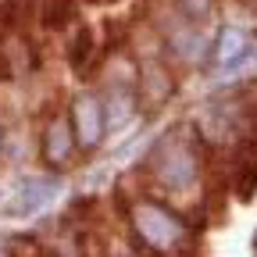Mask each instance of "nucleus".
<instances>
[{
    "label": "nucleus",
    "mask_w": 257,
    "mask_h": 257,
    "mask_svg": "<svg viewBox=\"0 0 257 257\" xmlns=\"http://www.w3.org/2000/svg\"><path fill=\"white\" fill-rule=\"evenodd\" d=\"M133 229H136L140 243L150 246V250H172V246H179L182 236H186L182 218H175L168 207L150 204V200L133 207Z\"/></svg>",
    "instance_id": "f257e3e1"
},
{
    "label": "nucleus",
    "mask_w": 257,
    "mask_h": 257,
    "mask_svg": "<svg viewBox=\"0 0 257 257\" xmlns=\"http://www.w3.org/2000/svg\"><path fill=\"white\" fill-rule=\"evenodd\" d=\"M157 175L168 189H186L193 179H197V154H193L189 143L172 140L157 157Z\"/></svg>",
    "instance_id": "f03ea898"
},
{
    "label": "nucleus",
    "mask_w": 257,
    "mask_h": 257,
    "mask_svg": "<svg viewBox=\"0 0 257 257\" xmlns=\"http://www.w3.org/2000/svg\"><path fill=\"white\" fill-rule=\"evenodd\" d=\"M72 114H75V133L72 136H79L82 147H96V143H100V136H104V100H100V96H89V93L79 96Z\"/></svg>",
    "instance_id": "7ed1b4c3"
},
{
    "label": "nucleus",
    "mask_w": 257,
    "mask_h": 257,
    "mask_svg": "<svg viewBox=\"0 0 257 257\" xmlns=\"http://www.w3.org/2000/svg\"><path fill=\"white\" fill-rule=\"evenodd\" d=\"M246 50H250V36L243 29H221V36L214 43V61L225 72H232V68H239L246 61Z\"/></svg>",
    "instance_id": "20e7f679"
},
{
    "label": "nucleus",
    "mask_w": 257,
    "mask_h": 257,
    "mask_svg": "<svg viewBox=\"0 0 257 257\" xmlns=\"http://www.w3.org/2000/svg\"><path fill=\"white\" fill-rule=\"evenodd\" d=\"M72 147H75L72 125L64 121V118L50 121V125H47V136H43V154H47V161H54V165H61V161H68Z\"/></svg>",
    "instance_id": "39448f33"
},
{
    "label": "nucleus",
    "mask_w": 257,
    "mask_h": 257,
    "mask_svg": "<svg viewBox=\"0 0 257 257\" xmlns=\"http://www.w3.org/2000/svg\"><path fill=\"white\" fill-rule=\"evenodd\" d=\"M57 197V179H29L18 193V214H32Z\"/></svg>",
    "instance_id": "423d86ee"
},
{
    "label": "nucleus",
    "mask_w": 257,
    "mask_h": 257,
    "mask_svg": "<svg viewBox=\"0 0 257 257\" xmlns=\"http://www.w3.org/2000/svg\"><path fill=\"white\" fill-rule=\"evenodd\" d=\"M128 114H133V100H128L125 93H114V96H107V100H104V125L121 128V125L128 121Z\"/></svg>",
    "instance_id": "0eeeda50"
},
{
    "label": "nucleus",
    "mask_w": 257,
    "mask_h": 257,
    "mask_svg": "<svg viewBox=\"0 0 257 257\" xmlns=\"http://www.w3.org/2000/svg\"><path fill=\"white\" fill-rule=\"evenodd\" d=\"M172 47H175L182 57H193V61H197V57L204 54V40L197 36V32H186V29H179V32H175Z\"/></svg>",
    "instance_id": "6e6552de"
},
{
    "label": "nucleus",
    "mask_w": 257,
    "mask_h": 257,
    "mask_svg": "<svg viewBox=\"0 0 257 257\" xmlns=\"http://www.w3.org/2000/svg\"><path fill=\"white\" fill-rule=\"evenodd\" d=\"M89 50H93V32L89 29H79V40H75V47H72V68H86V57H89Z\"/></svg>",
    "instance_id": "1a4fd4ad"
},
{
    "label": "nucleus",
    "mask_w": 257,
    "mask_h": 257,
    "mask_svg": "<svg viewBox=\"0 0 257 257\" xmlns=\"http://www.w3.org/2000/svg\"><path fill=\"white\" fill-rule=\"evenodd\" d=\"M8 75H11V72H8V61L0 57V79H8Z\"/></svg>",
    "instance_id": "9d476101"
}]
</instances>
